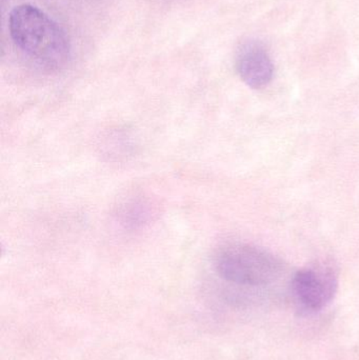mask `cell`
<instances>
[{"label": "cell", "mask_w": 359, "mask_h": 360, "mask_svg": "<svg viewBox=\"0 0 359 360\" xmlns=\"http://www.w3.org/2000/svg\"><path fill=\"white\" fill-rule=\"evenodd\" d=\"M293 289L301 307L316 312L332 302L337 291V278L330 269H303L295 274Z\"/></svg>", "instance_id": "3"}, {"label": "cell", "mask_w": 359, "mask_h": 360, "mask_svg": "<svg viewBox=\"0 0 359 360\" xmlns=\"http://www.w3.org/2000/svg\"><path fill=\"white\" fill-rule=\"evenodd\" d=\"M215 269L219 276L229 283L259 287L273 283L280 276L282 264L261 248L232 245L217 254Z\"/></svg>", "instance_id": "2"}, {"label": "cell", "mask_w": 359, "mask_h": 360, "mask_svg": "<svg viewBox=\"0 0 359 360\" xmlns=\"http://www.w3.org/2000/svg\"><path fill=\"white\" fill-rule=\"evenodd\" d=\"M8 31L14 44L39 65L57 69L69 60L71 46L67 34L33 4H20L11 11Z\"/></svg>", "instance_id": "1"}, {"label": "cell", "mask_w": 359, "mask_h": 360, "mask_svg": "<svg viewBox=\"0 0 359 360\" xmlns=\"http://www.w3.org/2000/svg\"><path fill=\"white\" fill-rule=\"evenodd\" d=\"M236 69L242 82L252 89L268 86L274 75L273 61L257 40H248L238 49Z\"/></svg>", "instance_id": "4"}]
</instances>
